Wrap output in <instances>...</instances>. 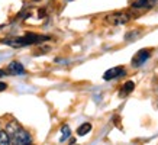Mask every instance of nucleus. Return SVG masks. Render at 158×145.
Returning <instances> with one entry per match:
<instances>
[{
  "label": "nucleus",
  "instance_id": "1",
  "mask_svg": "<svg viewBox=\"0 0 158 145\" xmlns=\"http://www.w3.org/2000/svg\"><path fill=\"white\" fill-rule=\"evenodd\" d=\"M45 39H48V38H47V36H39V35H36V34L29 32V34H26L25 36H20V38L7 41L6 44L10 45V47H28V45H34V44L42 42Z\"/></svg>",
  "mask_w": 158,
  "mask_h": 145
},
{
  "label": "nucleus",
  "instance_id": "2",
  "mask_svg": "<svg viewBox=\"0 0 158 145\" xmlns=\"http://www.w3.org/2000/svg\"><path fill=\"white\" fill-rule=\"evenodd\" d=\"M31 141H32L31 134L23 129H18L13 134V144L15 145H28V144H31Z\"/></svg>",
  "mask_w": 158,
  "mask_h": 145
},
{
  "label": "nucleus",
  "instance_id": "3",
  "mask_svg": "<svg viewBox=\"0 0 158 145\" xmlns=\"http://www.w3.org/2000/svg\"><path fill=\"white\" fill-rule=\"evenodd\" d=\"M149 55H151L149 49H141V51H138L136 55H134V58H132V65L134 67H141L149 58Z\"/></svg>",
  "mask_w": 158,
  "mask_h": 145
},
{
  "label": "nucleus",
  "instance_id": "4",
  "mask_svg": "<svg viewBox=\"0 0 158 145\" xmlns=\"http://www.w3.org/2000/svg\"><path fill=\"white\" fill-rule=\"evenodd\" d=\"M120 76H125V70L122 67H113L107 70V71L103 74V78H105L106 81H109V80H115V78L120 77Z\"/></svg>",
  "mask_w": 158,
  "mask_h": 145
},
{
  "label": "nucleus",
  "instance_id": "5",
  "mask_svg": "<svg viewBox=\"0 0 158 145\" xmlns=\"http://www.w3.org/2000/svg\"><path fill=\"white\" fill-rule=\"evenodd\" d=\"M9 72H12V74H23L25 68H23V65H22L20 63L13 61V63L9 64Z\"/></svg>",
  "mask_w": 158,
  "mask_h": 145
},
{
  "label": "nucleus",
  "instance_id": "6",
  "mask_svg": "<svg viewBox=\"0 0 158 145\" xmlns=\"http://www.w3.org/2000/svg\"><path fill=\"white\" fill-rule=\"evenodd\" d=\"M128 19H129V16L128 14H115V16H112L110 18V20L113 22L115 25H122V23H126L128 22Z\"/></svg>",
  "mask_w": 158,
  "mask_h": 145
},
{
  "label": "nucleus",
  "instance_id": "7",
  "mask_svg": "<svg viewBox=\"0 0 158 145\" xmlns=\"http://www.w3.org/2000/svg\"><path fill=\"white\" fill-rule=\"evenodd\" d=\"M70 136H71V129H70V126H68V125H64L61 128V138H60V142L67 141Z\"/></svg>",
  "mask_w": 158,
  "mask_h": 145
},
{
  "label": "nucleus",
  "instance_id": "8",
  "mask_svg": "<svg viewBox=\"0 0 158 145\" xmlns=\"http://www.w3.org/2000/svg\"><path fill=\"white\" fill-rule=\"evenodd\" d=\"M91 130V125L90 123H83L81 126H78V129H77V134L80 136H83V135H86V134H89Z\"/></svg>",
  "mask_w": 158,
  "mask_h": 145
},
{
  "label": "nucleus",
  "instance_id": "9",
  "mask_svg": "<svg viewBox=\"0 0 158 145\" xmlns=\"http://www.w3.org/2000/svg\"><path fill=\"white\" fill-rule=\"evenodd\" d=\"M134 89H135L134 81H126L123 84V87H122V90H123V92H120V94H123V96H125V94H129Z\"/></svg>",
  "mask_w": 158,
  "mask_h": 145
},
{
  "label": "nucleus",
  "instance_id": "10",
  "mask_svg": "<svg viewBox=\"0 0 158 145\" xmlns=\"http://www.w3.org/2000/svg\"><path fill=\"white\" fill-rule=\"evenodd\" d=\"M0 145H10V136L6 130H0Z\"/></svg>",
  "mask_w": 158,
  "mask_h": 145
},
{
  "label": "nucleus",
  "instance_id": "11",
  "mask_svg": "<svg viewBox=\"0 0 158 145\" xmlns=\"http://www.w3.org/2000/svg\"><path fill=\"white\" fill-rule=\"evenodd\" d=\"M152 2H155V0H136L132 6L134 7H148L152 5Z\"/></svg>",
  "mask_w": 158,
  "mask_h": 145
},
{
  "label": "nucleus",
  "instance_id": "12",
  "mask_svg": "<svg viewBox=\"0 0 158 145\" xmlns=\"http://www.w3.org/2000/svg\"><path fill=\"white\" fill-rule=\"evenodd\" d=\"M7 89V84L3 81H0V92H3V90H6Z\"/></svg>",
  "mask_w": 158,
  "mask_h": 145
},
{
  "label": "nucleus",
  "instance_id": "13",
  "mask_svg": "<svg viewBox=\"0 0 158 145\" xmlns=\"http://www.w3.org/2000/svg\"><path fill=\"white\" fill-rule=\"evenodd\" d=\"M5 74H6V72L3 71V70H0V77H2V76H5Z\"/></svg>",
  "mask_w": 158,
  "mask_h": 145
},
{
  "label": "nucleus",
  "instance_id": "14",
  "mask_svg": "<svg viewBox=\"0 0 158 145\" xmlns=\"http://www.w3.org/2000/svg\"><path fill=\"white\" fill-rule=\"evenodd\" d=\"M28 145H31V144H28Z\"/></svg>",
  "mask_w": 158,
  "mask_h": 145
}]
</instances>
